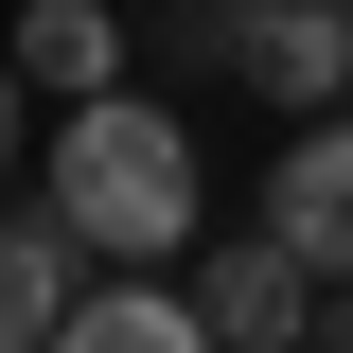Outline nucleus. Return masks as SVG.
<instances>
[{
    "mask_svg": "<svg viewBox=\"0 0 353 353\" xmlns=\"http://www.w3.org/2000/svg\"><path fill=\"white\" fill-rule=\"evenodd\" d=\"M194 318H212L230 353H318V265L283 248V230H248V248H194Z\"/></svg>",
    "mask_w": 353,
    "mask_h": 353,
    "instance_id": "obj_2",
    "label": "nucleus"
},
{
    "mask_svg": "<svg viewBox=\"0 0 353 353\" xmlns=\"http://www.w3.org/2000/svg\"><path fill=\"white\" fill-rule=\"evenodd\" d=\"M18 141H36V71L0 53V176H18Z\"/></svg>",
    "mask_w": 353,
    "mask_h": 353,
    "instance_id": "obj_9",
    "label": "nucleus"
},
{
    "mask_svg": "<svg viewBox=\"0 0 353 353\" xmlns=\"http://www.w3.org/2000/svg\"><path fill=\"white\" fill-rule=\"evenodd\" d=\"M88 318V230L36 212V230H0V353H53Z\"/></svg>",
    "mask_w": 353,
    "mask_h": 353,
    "instance_id": "obj_5",
    "label": "nucleus"
},
{
    "mask_svg": "<svg viewBox=\"0 0 353 353\" xmlns=\"http://www.w3.org/2000/svg\"><path fill=\"white\" fill-rule=\"evenodd\" d=\"M248 18L265 0H176V71H248Z\"/></svg>",
    "mask_w": 353,
    "mask_h": 353,
    "instance_id": "obj_8",
    "label": "nucleus"
},
{
    "mask_svg": "<svg viewBox=\"0 0 353 353\" xmlns=\"http://www.w3.org/2000/svg\"><path fill=\"white\" fill-rule=\"evenodd\" d=\"M230 88H248V106H301V124H336V106H353V0H265Z\"/></svg>",
    "mask_w": 353,
    "mask_h": 353,
    "instance_id": "obj_3",
    "label": "nucleus"
},
{
    "mask_svg": "<svg viewBox=\"0 0 353 353\" xmlns=\"http://www.w3.org/2000/svg\"><path fill=\"white\" fill-rule=\"evenodd\" d=\"M53 353H230L212 318H194V283H159V265H124V283H88V318Z\"/></svg>",
    "mask_w": 353,
    "mask_h": 353,
    "instance_id": "obj_7",
    "label": "nucleus"
},
{
    "mask_svg": "<svg viewBox=\"0 0 353 353\" xmlns=\"http://www.w3.org/2000/svg\"><path fill=\"white\" fill-rule=\"evenodd\" d=\"M265 230H283L318 283H353V106L283 141V176H265Z\"/></svg>",
    "mask_w": 353,
    "mask_h": 353,
    "instance_id": "obj_4",
    "label": "nucleus"
},
{
    "mask_svg": "<svg viewBox=\"0 0 353 353\" xmlns=\"http://www.w3.org/2000/svg\"><path fill=\"white\" fill-rule=\"evenodd\" d=\"M53 212L88 230V265H159L176 283V248H194V124L141 106V88L71 106L53 124Z\"/></svg>",
    "mask_w": 353,
    "mask_h": 353,
    "instance_id": "obj_1",
    "label": "nucleus"
},
{
    "mask_svg": "<svg viewBox=\"0 0 353 353\" xmlns=\"http://www.w3.org/2000/svg\"><path fill=\"white\" fill-rule=\"evenodd\" d=\"M18 71L53 106H106L124 88V0H18Z\"/></svg>",
    "mask_w": 353,
    "mask_h": 353,
    "instance_id": "obj_6",
    "label": "nucleus"
}]
</instances>
